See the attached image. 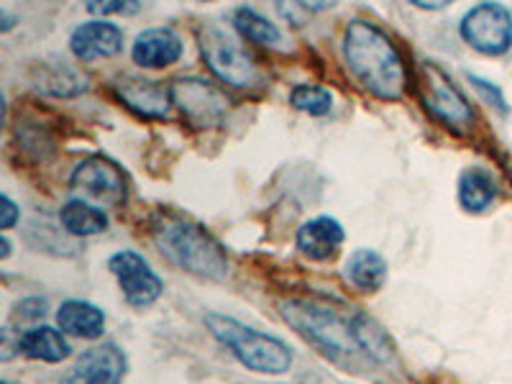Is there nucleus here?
<instances>
[{
	"label": "nucleus",
	"instance_id": "nucleus-12",
	"mask_svg": "<svg viewBox=\"0 0 512 384\" xmlns=\"http://www.w3.org/2000/svg\"><path fill=\"white\" fill-rule=\"evenodd\" d=\"M116 95L128 111H134L141 118H154L162 121L169 116V88H164L162 82L146 80V77L126 75L116 82Z\"/></svg>",
	"mask_w": 512,
	"mask_h": 384
},
{
	"label": "nucleus",
	"instance_id": "nucleus-22",
	"mask_svg": "<svg viewBox=\"0 0 512 384\" xmlns=\"http://www.w3.org/2000/svg\"><path fill=\"white\" fill-rule=\"evenodd\" d=\"M290 103L297 111L308 113V116H328L333 108V95L328 88H320V85H297L290 93Z\"/></svg>",
	"mask_w": 512,
	"mask_h": 384
},
{
	"label": "nucleus",
	"instance_id": "nucleus-1",
	"mask_svg": "<svg viewBox=\"0 0 512 384\" xmlns=\"http://www.w3.org/2000/svg\"><path fill=\"white\" fill-rule=\"evenodd\" d=\"M280 313L300 336L333 361H351L359 354L372 361H387L392 354L382 328L359 310L349 313L313 300H285L280 303Z\"/></svg>",
	"mask_w": 512,
	"mask_h": 384
},
{
	"label": "nucleus",
	"instance_id": "nucleus-24",
	"mask_svg": "<svg viewBox=\"0 0 512 384\" xmlns=\"http://www.w3.org/2000/svg\"><path fill=\"white\" fill-rule=\"evenodd\" d=\"M85 11L90 16H131V13L141 11V3H121V0H113V3H88Z\"/></svg>",
	"mask_w": 512,
	"mask_h": 384
},
{
	"label": "nucleus",
	"instance_id": "nucleus-19",
	"mask_svg": "<svg viewBox=\"0 0 512 384\" xmlns=\"http://www.w3.org/2000/svg\"><path fill=\"white\" fill-rule=\"evenodd\" d=\"M346 280L364 292H377L387 280V262L374 249H354L344 264Z\"/></svg>",
	"mask_w": 512,
	"mask_h": 384
},
{
	"label": "nucleus",
	"instance_id": "nucleus-4",
	"mask_svg": "<svg viewBox=\"0 0 512 384\" xmlns=\"http://www.w3.org/2000/svg\"><path fill=\"white\" fill-rule=\"evenodd\" d=\"M205 326H208L210 336L226 349H231V354L251 372L272 374V377L290 372L292 351L282 338L244 326L241 320L223 313L205 315Z\"/></svg>",
	"mask_w": 512,
	"mask_h": 384
},
{
	"label": "nucleus",
	"instance_id": "nucleus-13",
	"mask_svg": "<svg viewBox=\"0 0 512 384\" xmlns=\"http://www.w3.org/2000/svg\"><path fill=\"white\" fill-rule=\"evenodd\" d=\"M70 49L82 62L116 57L123 49V31L105 18H93V21H85L72 31Z\"/></svg>",
	"mask_w": 512,
	"mask_h": 384
},
{
	"label": "nucleus",
	"instance_id": "nucleus-3",
	"mask_svg": "<svg viewBox=\"0 0 512 384\" xmlns=\"http://www.w3.org/2000/svg\"><path fill=\"white\" fill-rule=\"evenodd\" d=\"M152 236L162 256L175 267L213 282L228 277L226 249L200 223L162 210L152 223Z\"/></svg>",
	"mask_w": 512,
	"mask_h": 384
},
{
	"label": "nucleus",
	"instance_id": "nucleus-10",
	"mask_svg": "<svg viewBox=\"0 0 512 384\" xmlns=\"http://www.w3.org/2000/svg\"><path fill=\"white\" fill-rule=\"evenodd\" d=\"M70 182L75 190L85 192L88 198L98 200L100 205L118 208L128 198V180L123 169L105 157L82 159L72 172Z\"/></svg>",
	"mask_w": 512,
	"mask_h": 384
},
{
	"label": "nucleus",
	"instance_id": "nucleus-6",
	"mask_svg": "<svg viewBox=\"0 0 512 384\" xmlns=\"http://www.w3.org/2000/svg\"><path fill=\"white\" fill-rule=\"evenodd\" d=\"M418 93L425 113L454 134H466L477 121L472 103L438 62H423L418 67Z\"/></svg>",
	"mask_w": 512,
	"mask_h": 384
},
{
	"label": "nucleus",
	"instance_id": "nucleus-16",
	"mask_svg": "<svg viewBox=\"0 0 512 384\" xmlns=\"http://www.w3.org/2000/svg\"><path fill=\"white\" fill-rule=\"evenodd\" d=\"M57 323L59 331L67 333V336L88 338V341H95L105 331L103 310L98 305L88 303V300H67V303H62V308L57 310Z\"/></svg>",
	"mask_w": 512,
	"mask_h": 384
},
{
	"label": "nucleus",
	"instance_id": "nucleus-17",
	"mask_svg": "<svg viewBox=\"0 0 512 384\" xmlns=\"http://www.w3.org/2000/svg\"><path fill=\"white\" fill-rule=\"evenodd\" d=\"M18 349L24 351L29 359L47 361V364H59L70 356V344L62 336V331L52 326H36L18 336Z\"/></svg>",
	"mask_w": 512,
	"mask_h": 384
},
{
	"label": "nucleus",
	"instance_id": "nucleus-5",
	"mask_svg": "<svg viewBox=\"0 0 512 384\" xmlns=\"http://www.w3.org/2000/svg\"><path fill=\"white\" fill-rule=\"evenodd\" d=\"M200 52L208 70L231 88H259L264 82L262 67L244 41L223 26L205 24L200 29Z\"/></svg>",
	"mask_w": 512,
	"mask_h": 384
},
{
	"label": "nucleus",
	"instance_id": "nucleus-2",
	"mask_svg": "<svg viewBox=\"0 0 512 384\" xmlns=\"http://www.w3.org/2000/svg\"><path fill=\"white\" fill-rule=\"evenodd\" d=\"M344 62L354 80L374 98L395 103L408 90V67L400 49L372 21L356 18L346 26Z\"/></svg>",
	"mask_w": 512,
	"mask_h": 384
},
{
	"label": "nucleus",
	"instance_id": "nucleus-8",
	"mask_svg": "<svg viewBox=\"0 0 512 384\" xmlns=\"http://www.w3.org/2000/svg\"><path fill=\"white\" fill-rule=\"evenodd\" d=\"M461 39L487 57H500L512 47V13L500 3H479L461 18Z\"/></svg>",
	"mask_w": 512,
	"mask_h": 384
},
{
	"label": "nucleus",
	"instance_id": "nucleus-18",
	"mask_svg": "<svg viewBox=\"0 0 512 384\" xmlns=\"http://www.w3.org/2000/svg\"><path fill=\"white\" fill-rule=\"evenodd\" d=\"M497 200V180L484 167H469L459 177V203L466 213H484Z\"/></svg>",
	"mask_w": 512,
	"mask_h": 384
},
{
	"label": "nucleus",
	"instance_id": "nucleus-23",
	"mask_svg": "<svg viewBox=\"0 0 512 384\" xmlns=\"http://www.w3.org/2000/svg\"><path fill=\"white\" fill-rule=\"evenodd\" d=\"M469 82H472L474 85V90H477L479 95H482L484 100H487L489 105H492V108H495V111H500L502 116H505L507 111H510V108H507V100H505V95H502V90L497 88L495 82H489V80H484V77H479V75H472V72H469Z\"/></svg>",
	"mask_w": 512,
	"mask_h": 384
},
{
	"label": "nucleus",
	"instance_id": "nucleus-14",
	"mask_svg": "<svg viewBox=\"0 0 512 384\" xmlns=\"http://www.w3.org/2000/svg\"><path fill=\"white\" fill-rule=\"evenodd\" d=\"M185 44L172 29H144L136 36L134 47H131V59L144 70H164L169 64L180 62Z\"/></svg>",
	"mask_w": 512,
	"mask_h": 384
},
{
	"label": "nucleus",
	"instance_id": "nucleus-20",
	"mask_svg": "<svg viewBox=\"0 0 512 384\" xmlns=\"http://www.w3.org/2000/svg\"><path fill=\"white\" fill-rule=\"evenodd\" d=\"M59 223L64 226V231L70 236H95V233H103L108 228V213L98 205L85 203L82 198H72L62 205L59 210Z\"/></svg>",
	"mask_w": 512,
	"mask_h": 384
},
{
	"label": "nucleus",
	"instance_id": "nucleus-25",
	"mask_svg": "<svg viewBox=\"0 0 512 384\" xmlns=\"http://www.w3.org/2000/svg\"><path fill=\"white\" fill-rule=\"evenodd\" d=\"M47 315V300L41 297H29L16 308V320H41Z\"/></svg>",
	"mask_w": 512,
	"mask_h": 384
},
{
	"label": "nucleus",
	"instance_id": "nucleus-9",
	"mask_svg": "<svg viewBox=\"0 0 512 384\" xmlns=\"http://www.w3.org/2000/svg\"><path fill=\"white\" fill-rule=\"evenodd\" d=\"M108 269L118 280L123 297L131 308H149L159 300L164 290V282L159 280V274L149 267L144 256L139 251L123 249L108 259Z\"/></svg>",
	"mask_w": 512,
	"mask_h": 384
},
{
	"label": "nucleus",
	"instance_id": "nucleus-29",
	"mask_svg": "<svg viewBox=\"0 0 512 384\" xmlns=\"http://www.w3.org/2000/svg\"><path fill=\"white\" fill-rule=\"evenodd\" d=\"M3 384H11V382H3Z\"/></svg>",
	"mask_w": 512,
	"mask_h": 384
},
{
	"label": "nucleus",
	"instance_id": "nucleus-11",
	"mask_svg": "<svg viewBox=\"0 0 512 384\" xmlns=\"http://www.w3.org/2000/svg\"><path fill=\"white\" fill-rule=\"evenodd\" d=\"M126 372V354L116 344H100L77 356L67 384H123Z\"/></svg>",
	"mask_w": 512,
	"mask_h": 384
},
{
	"label": "nucleus",
	"instance_id": "nucleus-27",
	"mask_svg": "<svg viewBox=\"0 0 512 384\" xmlns=\"http://www.w3.org/2000/svg\"><path fill=\"white\" fill-rule=\"evenodd\" d=\"M0 16H3V26H0V29L3 31H8L13 26V18H11V13L6 11V8H3V11H0Z\"/></svg>",
	"mask_w": 512,
	"mask_h": 384
},
{
	"label": "nucleus",
	"instance_id": "nucleus-21",
	"mask_svg": "<svg viewBox=\"0 0 512 384\" xmlns=\"http://www.w3.org/2000/svg\"><path fill=\"white\" fill-rule=\"evenodd\" d=\"M233 26L251 44H259V47H277L282 41V31L277 29V24H272L269 18H264L262 13H256L254 8L241 6L233 13Z\"/></svg>",
	"mask_w": 512,
	"mask_h": 384
},
{
	"label": "nucleus",
	"instance_id": "nucleus-28",
	"mask_svg": "<svg viewBox=\"0 0 512 384\" xmlns=\"http://www.w3.org/2000/svg\"><path fill=\"white\" fill-rule=\"evenodd\" d=\"M0 246H3V251H0V256H3V259H8V254H11V241H8L6 236H3V241H0Z\"/></svg>",
	"mask_w": 512,
	"mask_h": 384
},
{
	"label": "nucleus",
	"instance_id": "nucleus-26",
	"mask_svg": "<svg viewBox=\"0 0 512 384\" xmlns=\"http://www.w3.org/2000/svg\"><path fill=\"white\" fill-rule=\"evenodd\" d=\"M0 205H3V208H0L3 210V221H0V226H3V231H11L18 221L16 203L11 200V195H3V198H0Z\"/></svg>",
	"mask_w": 512,
	"mask_h": 384
},
{
	"label": "nucleus",
	"instance_id": "nucleus-7",
	"mask_svg": "<svg viewBox=\"0 0 512 384\" xmlns=\"http://www.w3.org/2000/svg\"><path fill=\"white\" fill-rule=\"evenodd\" d=\"M169 98L195 128L218 126L231 108L228 95L200 77H180L169 82Z\"/></svg>",
	"mask_w": 512,
	"mask_h": 384
},
{
	"label": "nucleus",
	"instance_id": "nucleus-15",
	"mask_svg": "<svg viewBox=\"0 0 512 384\" xmlns=\"http://www.w3.org/2000/svg\"><path fill=\"white\" fill-rule=\"evenodd\" d=\"M344 226L331 216H318L297 228V251L313 262H326L344 244Z\"/></svg>",
	"mask_w": 512,
	"mask_h": 384
}]
</instances>
